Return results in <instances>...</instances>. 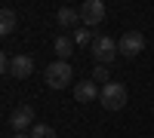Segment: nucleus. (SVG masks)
<instances>
[{"mask_svg":"<svg viewBox=\"0 0 154 138\" xmlns=\"http://www.w3.org/2000/svg\"><path fill=\"white\" fill-rule=\"evenodd\" d=\"M43 77H46L49 89H65V86H71V80H74V71H71L68 61H53V65L43 71Z\"/></svg>","mask_w":154,"mask_h":138,"instance_id":"f257e3e1","label":"nucleus"},{"mask_svg":"<svg viewBox=\"0 0 154 138\" xmlns=\"http://www.w3.org/2000/svg\"><path fill=\"white\" fill-rule=\"evenodd\" d=\"M99 101H102L105 110H120V107L126 104V86H123V83H108V86H102Z\"/></svg>","mask_w":154,"mask_h":138,"instance_id":"f03ea898","label":"nucleus"},{"mask_svg":"<svg viewBox=\"0 0 154 138\" xmlns=\"http://www.w3.org/2000/svg\"><path fill=\"white\" fill-rule=\"evenodd\" d=\"M93 58H96V65H108V61H114L120 52H117V43L111 40V37H96L93 40Z\"/></svg>","mask_w":154,"mask_h":138,"instance_id":"7ed1b4c3","label":"nucleus"},{"mask_svg":"<svg viewBox=\"0 0 154 138\" xmlns=\"http://www.w3.org/2000/svg\"><path fill=\"white\" fill-rule=\"evenodd\" d=\"M102 19H105V3L102 0H83L80 3V25L96 28V25H102Z\"/></svg>","mask_w":154,"mask_h":138,"instance_id":"20e7f679","label":"nucleus"},{"mask_svg":"<svg viewBox=\"0 0 154 138\" xmlns=\"http://www.w3.org/2000/svg\"><path fill=\"white\" fill-rule=\"evenodd\" d=\"M142 49H145V37L139 34V31H126L120 40H117V52L126 55V58H136Z\"/></svg>","mask_w":154,"mask_h":138,"instance_id":"39448f33","label":"nucleus"},{"mask_svg":"<svg viewBox=\"0 0 154 138\" xmlns=\"http://www.w3.org/2000/svg\"><path fill=\"white\" fill-rule=\"evenodd\" d=\"M34 110H31V104H19V107H12V114H9V126H12V132H25V129H31L34 126Z\"/></svg>","mask_w":154,"mask_h":138,"instance_id":"423d86ee","label":"nucleus"},{"mask_svg":"<svg viewBox=\"0 0 154 138\" xmlns=\"http://www.w3.org/2000/svg\"><path fill=\"white\" fill-rule=\"evenodd\" d=\"M9 74H12L16 80L31 77V74H34V58H31V55H12V58H9Z\"/></svg>","mask_w":154,"mask_h":138,"instance_id":"0eeeda50","label":"nucleus"},{"mask_svg":"<svg viewBox=\"0 0 154 138\" xmlns=\"http://www.w3.org/2000/svg\"><path fill=\"white\" fill-rule=\"evenodd\" d=\"M102 95V89H99V86L93 83V80H80V83H74V98H77V101H93V98H99Z\"/></svg>","mask_w":154,"mask_h":138,"instance_id":"6e6552de","label":"nucleus"},{"mask_svg":"<svg viewBox=\"0 0 154 138\" xmlns=\"http://www.w3.org/2000/svg\"><path fill=\"white\" fill-rule=\"evenodd\" d=\"M59 25H62V28H80V9L62 6L59 9Z\"/></svg>","mask_w":154,"mask_h":138,"instance_id":"1a4fd4ad","label":"nucleus"},{"mask_svg":"<svg viewBox=\"0 0 154 138\" xmlns=\"http://www.w3.org/2000/svg\"><path fill=\"white\" fill-rule=\"evenodd\" d=\"M56 55H59V61H68L74 55V37H68V34L59 37L56 40Z\"/></svg>","mask_w":154,"mask_h":138,"instance_id":"9d476101","label":"nucleus"},{"mask_svg":"<svg viewBox=\"0 0 154 138\" xmlns=\"http://www.w3.org/2000/svg\"><path fill=\"white\" fill-rule=\"evenodd\" d=\"M16 31V12L12 9H0V37H6Z\"/></svg>","mask_w":154,"mask_h":138,"instance_id":"9b49d317","label":"nucleus"},{"mask_svg":"<svg viewBox=\"0 0 154 138\" xmlns=\"http://www.w3.org/2000/svg\"><path fill=\"white\" fill-rule=\"evenodd\" d=\"M31 138H59L56 129L49 126V123H34L31 126Z\"/></svg>","mask_w":154,"mask_h":138,"instance_id":"f8f14e48","label":"nucleus"},{"mask_svg":"<svg viewBox=\"0 0 154 138\" xmlns=\"http://www.w3.org/2000/svg\"><path fill=\"white\" fill-rule=\"evenodd\" d=\"M93 40H96L93 28H86V25H80V28H74V43H89V46H93Z\"/></svg>","mask_w":154,"mask_h":138,"instance_id":"ddd939ff","label":"nucleus"},{"mask_svg":"<svg viewBox=\"0 0 154 138\" xmlns=\"http://www.w3.org/2000/svg\"><path fill=\"white\" fill-rule=\"evenodd\" d=\"M93 83H102V86H108V83H111V71H108L105 65H96V71H93Z\"/></svg>","mask_w":154,"mask_h":138,"instance_id":"4468645a","label":"nucleus"},{"mask_svg":"<svg viewBox=\"0 0 154 138\" xmlns=\"http://www.w3.org/2000/svg\"><path fill=\"white\" fill-rule=\"evenodd\" d=\"M9 71V58L3 55V49H0V74H6Z\"/></svg>","mask_w":154,"mask_h":138,"instance_id":"2eb2a0df","label":"nucleus"},{"mask_svg":"<svg viewBox=\"0 0 154 138\" xmlns=\"http://www.w3.org/2000/svg\"><path fill=\"white\" fill-rule=\"evenodd\" d=\"M12 138H31V135H25V132H19V135H12Z\"/></svg>","mask_w":154,"mask_h":138,"instance_id":"dca6fc26","label":"nucleus"}]
</instances>
